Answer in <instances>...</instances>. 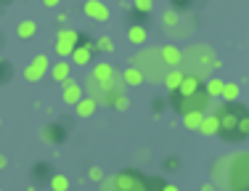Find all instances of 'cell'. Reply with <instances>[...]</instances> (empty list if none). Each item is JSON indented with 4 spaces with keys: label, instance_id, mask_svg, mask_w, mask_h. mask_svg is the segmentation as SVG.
Returning <instances> with one entry per match:
<instances>
[{
    "label": "cell",
    "instance_id": "1f68e13d",
    "mask_svg": "<svg viewBox=\"0 0 249 191\" xmlns=\"http://www.w3.org/2000/svg\"><path fill=\"white\" fill-rule=\"evenodd\" d=\"M5 165H8V157H5V154H0V170H3Z\"/></svg>",
    "mask_w": 249,
    "mask_h": 191
},
{
    "label": "cell",
    "instance_id": "2e32d148",
    "mask_svg": "<svg viewBox=\"0 0 249 191\" xmlns=\"http://www.w3.org/2000/svg\"><path fill=\"white\" fill-rule=\"evenodd\" d=\"M122 77H124V82H127V85H141V82L146 80V77H143V72H141L138 67H135V64L124 67V69H122Z\"/></svg>",
    "mask_w": 249,
    "mask_h": 191
},
{
    "label": "cell",
    "instance_id": "5b68a950",
    "mask_svg": "<svg viewBox=\"0 0 249 191\" xmlns=\"http://www.w3.org/2000/svg\"><path fill=\"white\" fill-rule=\"evenodd\" d=\"M231 191H249V154L231 159Z\"/></svg>",
    "mask_w": 249,
    "mask_h": 191
},
{
    "label": "cell",
    "instance_id": "9c48e42d",
    "mask_svg": "<svg viewBox=\"0 0 249 191\" xmlns=\"http://www.w3.org/2000/svg\"><path fill=\"white\" fill-rule=\"evenodd\" d=\"M82 11H85V16H90V19H96V21H106V19H109V8H106L104 0H85Z\"/></svg>",
    "mask_w": 249,
    "mask_h": 191
},
{
    "label": "cell",
    "instance_id": "4dcf8cb0",
    "mask_svg": "<svg viewBox=\"0 0 249 191\" xmlns=\"http://www.w3.org/2000/svg\"><path fill=\"white\" fill-rule=\"evenodd\" d=\"M43 3H45V5H48V8H56V5H58V3H61V0H43Z\"/></svg>",
    "mask_w": 249,
    "mask_h": 191
},
{
    "label": "cell",
    "instance_id": "e0dca14e",
    "mask_svg": "<svg viewBox=\"0 0 249 191\" xmlns=\"http://www.w3.org/2000/svg\"><path fill=\"white\" fill-rule=\"evenodd\" d=\"M146 38H149V32H146V27H141V24H133V27L127 29V40L133 45H143Z\"/></svg>",
    "mask_w": 249,
    "mask_h": 191
},
{
    "label": "cell",
    "instance_id": "7402d4cb",
    "mask_svg": "<svg viewBox=\"0 0 249 191\" xmlns=\"http://www.w3.org/2000/svg\"><path fill=\"white\" fill-rule=\"evenodd\" d=\"M178 21H180L178 11H164V14H162V27L170 29V32H173V29H178Z\"/></svg>",
    "mask_w": 249,
    "mask_h": 191
},
{
    "label": "cell",
    "instance_id": "277c9868",
    "mask_svg": "<svg viewBox=\"0 0 249 191\" xmlns=\"http://www.w3.org/2000/svg\"><path fill=\"white\" fill-rule=\"evenodd\" d=\"M149 181L141 178L135 170H122L109 181V191H149Z\"/></svg>",
    "mask_w": 249,
    "mask_h": 191
},
{
    "label": "cell",
    "instance_id": "5bb4252c",
    "mask_svg": "<svg viewBox=\"0 0 249 191\" xmlns=\"http://www.w3.org/2000/svg\"><path fill=\"white\" fill-rule=\"evenodd\" d=\"M199 133H204V135H220V119H217V115H204Z\"/></svg>",
    "mask_w": 249,
    "mask_h": 191
},
{
    "label": "cell",
    "instance_id": "836d02e7",
    "mask_svg": "<svg viewBox=\"0 0 249 191\" xmlns=\"http://www.w3.org/2000/svg\"><path fill=\"white\" fill-rule=\"evenodd\" d=\"M0 191H3V189H0Z\"/></svg>",
    "mask_w": 249,
    "mask_h": 191
},
{
    "label": "cell",
    "instance_id": "d6986e66",
    "mask_svg": "<svg viewBox=\"0 0 249 191\" xmlns=\"http://www.w3.org/2000/svg\"><path fill=\"white\" fill-rule=\"evenodd\" d=\"M204 115H207V112H186V115H180V117H183V125H186L188 130H199Z\"/></svg>",
    "mask_w": 249,
    "mask_h": 191
},
{
    "label": "cell",
    "instance_id": "ba28073f",
    "mask_svg": "<svg viewBox=\"0 0 249 191\" xmlns=\"http://www.w3.org/2000/svg\"><path fill=\"white\" fill-rule=\"evenodd\" d=\"M85 96V85H80L77 80H64L61 82V98H64V104H69V106H77V101Z\"/></svg>",
    "mask_w": 249,
    "mask_h": 191
},
{
    "label": "cell",
    "instance_id": "603a6c76",
    "mask_svg": "<svg viewBox=\"0 0 249 191\" xmlns=\"http://www.w3.org/2000/svg\"><path fill=\"white\" fill-rule=\"evenodd\" d=\"M239 93H241V88L236 85V82H225V88H223V101H239Z\"/></svg>",
    "mask_w": 249,
    "mask_h": 191
},
{
    "label": "cell",
    "instance_id": "52a82bcc",
    "mask_svg": "<svg viewBox=\"0 0 249 191\" xmlns=\"http://www.w3.org/2000/svg\"><path fill=\"white\" fill-rule=\"evenodd\" d=\"M48 69H51L48 56H43V53H40V56H35L32 61L24 67V77H27L29 82H37V80H43V77H45V72H48Z\"/></svg>",
    "mask_w": 249,
    "mask_h": 191
},
{
    "label": "cell",
    "instance_id": "f546056e",
    "mask_svg": "<svg viewBox=\"0 0 249 191\" xmlns=\"http://www.w3.org/2000/svg\"><path fill=\"white\" fill-rule=\"evenodd\" d=\"M201 191H217V186H215V183H204V186H201Z\"/></svg>",
    "mask_w": 249,
    "mask_h": 191
},
{
    "label": "cell",
    "instance_id": "cb8c5ba5",
    "mask_svg": "<svg viewBox=\"0 0 249 191\" xmlns=\"http://www.w3.org/2000/svg\"><path fill=\"white\" fill-rule=\"evenodd\" d=\"M51 189L53 191H69V178L67 175H53L51 178Z\"/></svg>",
    "mask_w": 249,
    "mask_h": 191
},
{
    "label": "cell",
    "instance_id": "ac0fdd59",
    "mask_svg": "<svg viewBox=\"0 0 249 191\" xmlns=\"http://www.w3.org/2000/svg\"><path fill=\"white\" fill-rule=\"evenodd\" d=\"M16 35H19L21 40H29V38H35L37 35V21H32V19H24L16 27Z\"/></svg>",
    "mask_w": 249,
    "mask_h": 191
},
{
    "label": "cell",
    "instance_id": "484cf974",
    "mask_svg": "<svg viewBox=\"0 0 249 191\" xmlns=\"http://www.w3.org/2000/svg\"><path fill=\"white\" fill-rule=\"evenodd\" d=\"M135 11H141V14H149V11L154 8V0H133Z\"/></svg>",
    "mask_w": 249,
    "mask_h": 191
},
{
    "label": "cell",
    "instance_id": "ffe728a7",
    "mask_svg": "<svg viewBox=\"0 0 249 191\" xmlns=\"http://www.w3.org/2000/svg\"><path fill=\"white\" fill-rule=\"evenodd\" d=\"M204 88H207V93H210V98H223V88H225V82H223V80H217V77H210V80L204 82Z\"/></svg>",
    "mask_w": 249,
    "mask_h": 191
},
{
    "label": "cell",
    "instance_id": "f1b7e54d",
    "mask_svg": "<svg viewBox=\"0 0 249 191\" xmlns=\"http://www.w3.org/2000/svg\"><path fill=\"white\" fill-rule=\"evenodd\" d=\"M88 178H90V181H96V183H101V181H104V170H101V167H90Z\"/></svg>",
    "mask_w": 249,
    "mask_h": 191
},
{
    "label": "cell",
    "instance_id": "d6a6232c",
    "mask_svg": "<svg viewBox=\"0 0 249 191\" xmlns=\"http://www.w3.org/2000/svg\"><path fill=\"white\" fill-rule=\"evenodd\" d=\"M173 3H178V5H183V3H186V0H173Z\"/></svg>",
    "mask_w": 249,
    "mask_h": 191
},
{
    "label": "cell",
    "instance_id": "30bf717a",
    "mask_svg": "<svg viewBox=\"0 0 249 191\" xmlns=\"http://www.w3.org/2000/svg\"><path fill=\"white\" fill-rule=\"evenodd\" d=\"M114 75H117V69L114 67H111V64H96V67H93V80H98L101 82V85H109V82L111 80H114Z\"/></svg>",
    "mask_w": 249,
    "mask_h": 191
},
{
    "label": "cell",
    "instance_id": "8fae6325",
    "mask_svg": "<svg viewBox=\"0 0 249 191\" xmlns=\"http://www.w3.org/2000/svg\"><path fill=\"white\" fill-rule=\"evenodd\" d=\"M159 53H162V61L167 64L170 69H175V67H180V64H183V51H180V48H175V45H164Z\"/></svg>",
    "mask_w": 249,
    "mask_h": 191
},
{
    "label": "cell",
    "instance_id": "d4e9b609",
    "mask_svg": "<svg viewBox=\"0 0 249 191\" xmlns=\"http://www.w3.org/2000/svg\"><path fill=\"white\" fill-rule=\"evenodd\" d=\"M149 191H180V189H178L175 186V183H162V181H159V178H154V181H149Z\"/></svg>",
    "mask_w": 249,
    "mask_h": 191
},
{
    "label": "cell",
    "instance_id": "3957f363",
    "mask_svg": "<svg viewBox=\"0 0 249 191\" xmlns=\"http://www.w3.org/2000/svg\"><path fill=\"white\" fill-rule=\"evenodd\" d=\"M183 61H186V67L191 69V72H186V75H207L210 69H215L217 67V61L212 58V51L210 48H204V45H194V48H188L186 53H183Z\"/></svg>",
    "mask_w": 249,
    "mask_h": 191
},
{
    "label": "cell",
    "instance_id": "44dd1931",
    "mask_svg": "<svg viewBox=\"0 0 249 191\" xmlns=\"http://www.w3.org/2000/svg\"><path fill=\"white\" fill-rule=\"evenodd\" d=\"M72 61L74 64H90V48H85V45H77L74 51H72Z\"/></svg>",
    "mask_w": 249,
    "mask_h": 191
},
{
    "label": "cell",
    "instance_id": "7a4b0ae2",
    "mask_svg": "<svg viewBox=\"0 0 249 191\" xmlns=\"http://www.w3.org/2000/svg\"><path fill=\"white\" fill-rule=\"evenodd\" d=\"M215 115L220 119V135L228 141H241L249 135V109L241 106L239 101H225L215 106Z\"/></svg>",
    "mask_w": 249,
    "mask_h": 191
},
{
    "label": "cell",
    "instance_id": "6da1fadb",
    "mask_svg": "<svg viewBox=\"0 0 249 191\" xmlns=\"http://www.w3.org/2000/svg\"><path fill=\"white\" fill-rule=\"evenodd\" d=\"M173 104L180 115H186V112H207V106H212V98H210V93H207L201 77L186 75L180 82V88L173 93Z\"/></svg>",
    "mask_w": 249,
    "mask_h": 191
},
{
    "label": "cell",
    "instance_id": "4fadbf2b",
    "mask_svg": "<svg viewBox=\"0 0 249 191\" xmlns=\"http://www.w3.org/2000/svg\"><path fill=\"white\" fill-rule=\"evenodd\" d=\"M183 77H186V72H183L180 67H175V69H170L167 75H164V88H167L170 93H175L178 88H180V82H183Z\"/></svg>",
    "mask_w": 249,
    "mask_h": 191
},
{
    "label": "cell",
    "instance_id": "83f0119b",
    "mask_svg": "<svg viewBox=\"0 0 249 191\" xmlns=\"http://www.w3.org/2000/svg\"><path fill=\"white\" fill-rule=\"evenodd\" d=\"M96 48H98V51H106V53H111V51H114V43H111L109 38H101L98 43H96Z\"/></svg>",
    "mask_w": 249,
    "mask_h": 191
},
{
    "label": "cell",
    "instance_id": "8992f818",
    "mask_svg": "<svg viewBox=\"0 0 249 191\" xmlns=\"http://www.w3.org/2000/svg\"><path fill=\"white\" fill-rule=\"evenodd\" d=\"M77 40H80V35L74 32V29H58L56 35V53L58 56H72V51L77 48Z\"/></svg>",
    "mask_w": 249,
    "mask_h": 191
},
{
    "label": "cell",
    "instance_id": "9a60e30c",
    "mask_svg": "<svg viewBox=\"0 0 249 191\" xmlns=\"http://www.w3.org/2000/svg\"><path fill=\"white\" fill-rule=\"evenodd\" d=\"M51 77H53V80H56V82H64V80H69V72H72V64H69V61H64V58H61V61H58V64H51Z\"/></svg>",
    "mask_w": 249,
    "mask_h": 191
},
{
    "label": "cell",
    "instance_id": "4316f807",
    "mask_svg": "<svg viewBox=\"0 0 249 191\" xmlns=\"http://www.w3.org/2000/svg\"><path fill=\"white\" fill-rule=\"evenodd\" d=\"M111 106H114V109H120V112H124V109L130 106V101L120 93V96H114V98H111Z\"/></svg>",
    "mask_w": 249,
    "mask_h": 191
},
{
    "label": "cell",
    "instance_id": "7c38bea8",
    "mask_svg": "<svg viewBox=\"0 0 249 191\" xmlns=\"http://www.w3.org/2000/svg\"><path fill=\"white\" fill-rule=\"evenodd\" d=\"M96 106H98L96 98H90V96H82V98L77 101L74 112H77V117H93V115H96Z\"/></svg>",
    "mask_w": 249,
    "mask_h": 191
}]
</instances>
